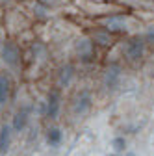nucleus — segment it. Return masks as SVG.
<instances>
[{"mask_svg": "<svg viewBox=\"0 0 154 156\" xmlns=\"http://www.w3.org/2000/svg\"><path fill=\"white\" fill-rule=\"evenodd\" d=\"M124 145H126L124 143V138H115L113 140V149L117 151V152H123L124 151Z\"/></svg>", "mask_w": 154, "mask_h": 156, "instance_id": "obj_10", "label": "nucleus"}, {"mask_svg": "<svg viewBox=\"0 0 154 156\" xmlns=\"http://www.w3.org/2000/svg\"><path fill=\"white\" fill-rule=\"evenodd\" d=\"M89 106H91V97H89V93L84 91L76 97V101H74V113H84Z\"/></svg>", "mask_w": 154, "mask_h": 156, "instance_id": "obj_5", "label": "nucleus"}, {"mask_svg": "<svg viewBox=\"0 0 154 156\" xmlns=\"http://www.w3.org/2000/svg\"><path fill=\"white\" fill-rule=\"evenodd\" d=\"M119 69L117 67H111V69H108L106 71V86L108 87H115V84H117V80H119Z\"/></svg>", "mask_w": 154, "mask_h": 156, "instance_id": "obj_8", "label": "nucleus"}, {"mask_svg": "<svg viewBox=\"0 0 154 156\" xmlns=\"http://www.w3.org/2000/svg\"><path fill=\"white\" fill-rule=\"evenodd\" d=\"M60 93L58 91H50L48 97H47V115L50 119H56L58 117V112H60Z\"/></svg>", "mask_w": 154, "mask_h": 156, "instance_id": "obj_3", "label": "nucleus"}, {"mask_svg": "<svg viewBox=\"0 0 154 156\" xmlns=\"http://www.w3.org/2000/svg\"><path fill=\"white\" fill-rule=\"evenodd\" d=\"M47 141L50 143V145H60V141H61V130L60 128H50L48 132H47Z\"/></svg>", "mask_w": 154, "mask_h": 156, "instance_id": "obj_9", "label": "nucleus"}, {"mask_svg": "<svg viewBox=\"0 0 154 156\" xmlns=\"http://www.w3.org/2000/svg\"><path fill=\"white\" fill-rule=\"evenodd\" d=\"M26 123H28V112H26V110H21V112H17V113L13 115V128H15L17 132L24 130Z\"/></svg>", "mask_w": 154, "mask_h": 156, "instance_id": "obj_7", "label": "nucleus"}, {"mask_svg": "<svg viewBox=\"0 0 154 156\" xmlns=\"http://www.w3.org/2000/svg\"><path fill=\"white\" fill-rule=\"evenodd\" d=\"M145 41L150 43V45H154V24L147 28V32H145Z\"/></svg>", "mask_w": 154, "mask_h": 156, "instance_id": "obj_12", "label": "nucleus"}, {"mask_svg": "<svg viewBox=\"0 0 154 156\" xmlns=\"http://www.w3.org/2000/svg\"><path fill=\"white\" fill-rule=\"evenodd\" d=\"M9 89H11V82L6 74H0V104H4L9 97Z\"/></svg>", "mask_w": 154, "mask_h": 156, "instance_id": "obj_6", "label": "nucleus"}, {"mask_svg": "<svg viewBox=\"0 0 154 156\" xmlns=\"http://www.w3.org/2000/svg\"><path fill=\"white\" fill-rule=\"evenodd\" d=\"M71 74H72V69H71V67H63V69H61V82L69 84V80H71Z\"/></svg>", "mask_w": 154, "mask_h": 156, "instance_id": "obj_11", "label": "nucleus"}, {"mask_svg": "<svg viewBox=\"0 0 154 156\" xmlns=\"http://www.w3.org/2000/svg\"><path fill=\"white\" fill-rule=\"evenodd\" d=\"M143 50H145V39L139 37V35H134L128 39V43L124 47V54L130 60H139L143 56Z\"/></svg>", "mask_w": 154, "mask_h": 156, "instance_id": "obj_1", "label": "nucleus"}, {"mask_svg": "<svg viewBox=\"0 0 154 156\" xmlns=\"http://www.w3.org/2000/svg\"><path fill=\"white\" fill-rule=\"evenodd\" d=\"M11 145V128L8 125L0 126V154H6Z\"/></svg>", "mask_w": 154, "mask_h": 156, "instance_id": "obj_4", "label": "nucleus"}, {"mask_svg": "<svg viewBox=\"0 0 154 156\" xmlns=\"http://www.w3.org/2000/svg\"><path fill=\"white\" fill-rule=\"evenodd\" d=\"M2 60L9 65V67H17L19 62H21V50L15 43H4V48H2Z\"/></svg>", "mask_w": 154, "mask_h": 156, "instance_id": "obj_2", "label": "nucleus"}]
</instances>
